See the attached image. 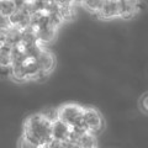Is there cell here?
I'll return each instance as SVG.
<instances>
[{
    "label": "cell",
    "instance_id": "obj_1",
    "mask_svg": "<svg viewBox=\"0 0 148 148\" xmlns=\"http://www.w3.org/2000/svg\"><path fill=\"white\" fill-rule=\"evenodd\" d=\"M22 137L42 147L52 141V123L47 121L41 114H34L25 121Z\"/></svg>",
    "mask_w": 148,
    "mask_h": 148
},
{
    "label": "cell",
    "instance_id": "obj_2",
    "mask_svg": "<svg viewBox=\"0 0 148 148\" xmlns=\"http://www.w3.org/2000/svg\"><path fill=\"white\" fill-rule=\"evenodd\" d=\"M83 121L88 130V132L91 135H96L99 133L104 127V121L101 115L99 114L98 110L95 109H84V114H83Z\"/></svg>",
    "mask_w": 148,
    "mask_h": 148
},
{
    "label": "cell",
    "instance_id": "obj_3",
    "mask_svg": "<svg viewBox=\"0 0 148 148\" xmlns=\"http://www.w3.org/2000/svg\"><path fill=\"white\" fill-rule=\"evenodd\" d=\"M141 5L140 0H117L119 16L128 20L141 10Z\"/></svg>",
    "mask_w": 148,
    "mask_h": 148
},
{
    "label": "cell",
    "instance_id": "obj_4",
    "mask_svg": "<svg viewBox=\"0 0 148 148\" xmlns=\"http://www.w3.org/2000/svg\"><path fill=\"white\" fill-rule=\"evenodd\" d=\"M100 18L104 20H110L119 16V9H117V0H104L100 10L96 12Z\"/></svg>",
    "mask_w": 148,
    "mask_h": 148
},
{
    "label": "cell",
    "instance_id": "obj_5",
    "mask_svg": "<svg viewBox=\"0 0 148 148\" xmlns=\"http://www.w3.org/2000/svg\"><path fill=\"white\" fill-rule=\"evenodd\" d=\"M71 132H72V128L68 125L59 121V120L52 123V140L66 142L71 137Z\"/></svg>",
    "mask_w": 148,
    "mask_h": 148
},
{
    "label": "cell",
    "instance_id": "obj_6",
    "mask_svg": "<svg viewBox=\"0 0 148 148\" xmlns=\"http://www.w3.org/2000/svg\"><path fill=\"white\" fill-rule=\"evenodd\" d=\"M36 63H37V66H38L40 71L49 73L54 67V58L49 52H47V51L43 49L42 52H41V54L37 57Z\"/></svg>",
    "mask_w": 148,
    "mask_h": 148
},
{
    "label": "cell",
    "instance_id": "obj_7",
    "mask_svg": "<svg viewBox=\"0 0 148 148\" xmlns=\"http://www.w3.org/2000/svg\"><path fill=\"white\" fill-rule=\"evenodd\" d=\"M56 32H57V27H54L52 25L46 27V29H42V30H37L36 31V36H37V41H38V43L42 46V43L51 42V41L56 37Z\"/></svg>",
    "mask_w": 148,
    "mask_h": 148
},
{
    "label": "cell",
    "instance_id": "obj_8",
    "mask_svg": "<svg viewBox=\"0 0 148 148\" xmlns=\"http://www.w3.org/2000/svg\"><path fill=\"white\" fill-rule=\"evenodd\" d=\"M75 143L78 145L79 148H95L96 147V141H95V136L91 135L89 132L82 133L77 137Z\"/></svg>",
    "mask_w": 148,
    "mask_h": 148
},
{
    "label": "cell",
    "instance_id": "obj_9",
    "mask_svg": "<svg viewBox=\"0 0 148 148\" xmlns=\"http://www.w3.org/2000/svg\"><path fill=\"white\" fill-rule=\"evenodd\" d=\"M16 10L12 0H0V17L8 18Z\"/></svg>",
    "mask_w": 148,
    "mask_h": 148
},
{
    "label": "cell",
    "instance_id": "obj_10",
    "mask_svg": "<svg viewBox=\"0 0 148 148\" xmlns=\"http://www.w3.org/2000/svg\"><path fill=\"white\" fill-rule=\"evenodd\" d=\"M11 49L9 45L0 46V66H11Z\"/></svg>",
    "mask_w": 148,
    "mask_h": 148
},
{
    "label": "cell",
    "instance_id": "obj_11",
    "mask_svg": "<svg viewBox=\"0 0 148 148\" xmlns=\"http://www.w3.org/2000/svg\"><path fill=\"white\" fill-rule=\"evenodd\" d=\"M74 5L75 4H66V5H59V15H61L62 20H72L75 15V10H74Z\"/></svg>",
    "mask_w": 148,
    "mask_h": 148
},
{
    "label": "cell",
    "instance_id": "obj_12",
    "mask_svg": "<svg viewBox=\"0 0 148 148\" xmlns=\"http://www.w3.org/2000/svg\"><path fill=\"white\" fill-rule=\"evenodd\" d=\"M103 3H104V0H84V1H83V5H84V8L88 9L89 11L96 14L100 10Z\"/></svg>",
    "mask_w": 148,
    "mask_h": 148
},
{
    "label": "cell",
    "instance_id": "obj_13",
    "mask_svg": "<svg viewBox=\"0 0 148 148\" xmlns=\"http://www.w3.org/2000/svg\"><path fill=\"white\" fill-rule=\"evenodd\" d=\"M41 115L51 123H53L58 120V110L57 109H47V110H45L43 112H41Z\"/></svg>",
    "mask_w": 148,
    "mask_h": 148
},
{
    "label": "cell",
    "instance_id": "obj_14",
    "mask_svg": "<svg viewBox=\"0 0 148 148\" xmlns=\"http://www.w3.org/2000/svg\"><path fill=\"white\" fill-rule=\"evenodd\" d=\"M12 78V67L11 66H0V79Z\"/></svg>",
    "mask_w": 148,
    "mask_h": 148
},
{
    "label": "cell",
    "instance_id": "obj_15",
    "mask_svg": "<svg viewBox=\"0 0 148 148\" xmlns=\"http://www.w3.org/2000/svg\"><path fill=\"white\" fill-rule=\"evenodd\" d=\"M18 148H41V147H40V146H37V145H35L34 142L29 141L27 138L21 137L20 143H18Z\"/></svg>",
    "mask_w": 148,
    "mask_h": 148
},
{
    "label": "cell",
    "instance_id": "obj_16",
    "mask_svg": "<svg viewBox=\"0 0 148 148\" xmlns=\"http://www.w3.org/2000/svg\"><path fill=\"white\" fill-rule=\"evenodd\" d=\"M12 3H14V5H15L16 10H20V9L24 8L29 1H27V0H12Z\"/></svg>",
    "mask_w": 148,
    "mask_h": 148
},
{
    "label": "cell",
    "instance_id": "obj_17",
    "mask_svg": "<svg viewBox=\"0 0 148 148\" xmlns=\"http://www.w3.org/2000/svg\"><path fill=\"white\" fill-rule=\"evenodd\" d=\"M142 108H143V110H145L146 112H148V94L146 96H143V99H142Z\"/></svg>",
    "mask_w": 148,
    "mask_h": 148
},
{
    "label": "cell",
    "instance_id": "obj_18",
    "mask_svg": "<svg viewBox=\"0 0 148 148\" xmlns=\"http://www.w3.org/2000/svg\"><path fill=\"white\" fill-rule=\"evenodd\" d=\"M83 1H84V0H73L74 4H83Z\"/></svg>",
    "mask_w": 148,
    "mask_h": 148
},
{
    "label": "cell",
    "instance_id": "obj_19",
    "mask_svg": "<svg viewBox=\"0 0 148 148\" xmlns=\"http://www.w3.org/2000/svg\"><path fill=\"white\" fill-rule=\"evenodd\" d=\"M41 148H47V147H46V146H42V147H41Z\"/></svg>",
    "mask_w": 148,
    "mask_h": 148
},
{
    "label": "cell",
    "instance_id": "obj_20",
    "mask_svg": "<svg viewBox=\"0 0 148 148\" xmlns=\"http://www.w3.org/2000/svg\"><path fill=\"white\" fill-rule=\"evenodd\" d=\"M27 1H34V0H27Z\"/></svg>",
    "mask_w": 148,
    "mask_h": 148
},
{
    "label": "cell",
    "instance_id": "obj_21",
    "mask_svg": "<svg viewBox=\"0 0 148 148\" xmlns=\"http://www.w3.org/2000/svg\"><path fill=\"white\" fill-rule=\"evenodd\" d=\"M95 148H96V147H95Z\"/></svg>",
    "mask_w": 148,
    "mask_h": 148
}]
</instances>
